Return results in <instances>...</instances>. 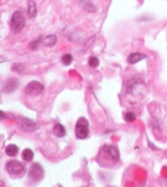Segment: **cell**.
Returning a JSON list of instances; mask_svg holds the SVG:
<instances>
[{"label": "cell", "instance_id": "obj_1", "mask_svg": "<svg viewBox=\"0 0 167 187\" xmlns=\"http://www.w3.org/2000/svg\"><path fill=\"white\" fill-rule=\"evenodd\" d=\"M120 154L118 148L113 145H104L99 153V163L104 162L105 167H109L119 161Z\"/></svg>", "mask_w": 167, "mask_h": 187}, {"label": "cell", "instance_id": "obj_2", "mask_svg": "<svg viewBox=\"0 0 167 187\" xmlns=\"http://www.w3.org/2000/svg\"><path fill=\"white\" fill-rule=\"evenodd\" d=\"M25 27V17L23 13L19 11H16L12 14L10 21V28L12 32L15 33L20 32Z\"/></svg>", "mask_w": 167, "mask_h": 187}, {"label": "cell", "instance_id": "obj_3", "mask_svg": "<svg viewBox=\"0 0 167 187\" xmlns=\"http://www.w3.org/2000/svg\"><path fill=\"white\" fill-rule=\"evenodd\" d=\"M89 122L88 120L81 117L77 120L76 125V135L79 139H85L89 135Z\"/></svg>", "mask_w": 167, "mask_h": 187}, {"label": "cell", "instance_id": "obj_4", "mask_svg": "<svg viewBox=\"0 0 167 187\" xmlns=\"http://www.w3.org/2000/svg\"><path fill=\"white\" fill-rule=\"evenodd\" d=\"M6 169L11 175H20L24 172V166L17 160H11L6 164Z\"/></svg>", "mask_w": 167, "mask_h": 187}, {"label": "cell", "instance_id": "obj_5", "mask_svg": "<svg viewBox=\"0 0 167 187\" xmlns=\"http://www.w3.org/2000/svg\"><path fill=\"white\" fill-rule=\"evenodd\" d=\"M44 85L39 81H31L25 87V93L28 95H38L44 91Z\"/></svg>", "mask_w": 167, "mask_h": 187}, {"label": "cell", "instance_id": "obj_6", "mask_svg": "<svg viewBox=\"0 0 167 187\" xmlns=\"http://www.w3.org/2000/svg\"><path fill=\"white\" fill-rule=\"evenodd\" d=\"M18 124L21 129L27 132H33L39 128V126L37 125L36 122L27 118H23V117H21L19 119Z\"/></svg>", "mask_w": 167, "mask_h": 187}, {"label": "cell", "instance_id": "obj_7", "mask_svg": "<svg viewBox=\"0 0 167 187\" xmlns=\"http://www.w3.org/2000/svg\"><path fill=\"white\" fill-rule=\"evenodd\" d=\"M29 175L34 180H41L44 175V170L39 163H33L29 171Z\"/></svg>", "mask_w": 167, "mask_h": 187}, {"label": "cell", "instance_id": "obj_8", "mask_svg": "<svg viewBox=\"0 0 167 187\" xmlns=\"http://www.w3.org/2000/svg\"><path fill=\"white\" fill-rule=\"evenodd\" d=\"M18 85V81L14 78H10L5 81L4 84V91L6 93H11V92L14 91L17 88Z\"/></svg>", "mask_w": 167, "mask_h": 187}, {"label": "cell", "instance_id": "obj_9", "mask_svg": "<svg viewBox=\"0 0 167 187\" xmlns=\"http://www.w3.org/2000/svg\"><path fill=\"white\" fill-rule=\"evenodd\" d=\"M147 57L145 54L140 53V52H136V53H132L130 56L127 57V62L130 64H136L139 62L140 60H143Z\"/></svg>", "mask_w": 167, "mask_h": 187}, {"label": "cell", "instance_id": "obj_10", "mask_svg": "<svg viewBox=\"0 0 167 187\" xmlns=\"http://www.w3.org/2000/svg\"><path fill=\"white\" fill-rule=\"evenodd\" d=\"M53 133L58 138H63L64 136L65 135L66 132H65V128L62 124H56L53 127Z\"/></svg>", "mask_w": 167, "mask_h": 187}, {"label": "cell", "instance_id": "obj_11", "mask_svg": "<svg viewBox=\"0 0 167 187\" xmlns=\"http://www.w3.org/2000/svg\"><path fill=\"white\" fill-rule=\"evenodd\" d=\"M18 151H19L18 147L17 145H15V144H9L5 148V152L9 156H16L18 153Z\"/></svg>", "mask_w": 167, "mask_h": 187}, {"label": "cell", "instance_id": "obj_12", "mask_svg": "<svg viewBox=\"0 0 167 187\" xmlns=\"http://www.w3.org/2000/svg\"><path fill=\"white\" fill-rule=\"evenodd\" d=\"M28 16L30 17H36V14H37V11H36V3L31 0L28 4Z\"/></svg>", "mask_w": 167, "mask_h": 187}, {"label": "cell", "instance_id": "obj_13", "mask_svg": "<svg viewBox=\"0 0 167 187\" xmlns=\"http://www.w3.org/2000/svg\"><path fill=\"white\" fill-rule=\"evenodd\" d=\"M22 156H23V159L26 162H31L33 157H34V153L33 151L29 149V148H26L23 151V153H22Z\"/></svg>", "mask_w": 167, "mask_h": 187}, {"label": "cell", "instance_id": "obj_14", "mask_svg": "<svg viewBox=\"0 0 167 187\" xmlns=\"http://www.w3.org/2000/svg\"><path fill=\"white\" fill-rule=\"evenodd\" d=\"M43 43L46 47H53L56 43V36L55 35H50L45 37L43 40Z\"/></svg>", "mask_w": 167, "mask_h": 187}, {"label": "cell", "instance_id": "obj_15", "mask_svg": "<svg viewBox=\"0 0 167 187\" xmlns=\"http://www.w3.org/2000/svg\"><path fill=\"white\" fill-rule=\"evenodd\" d=\"M137 119V116L133 113V112H127L125 114V116H124V119L126 122H128V123H131V122H134Z\"/></svg>", "mask_w": 167, "mask_h": 187}, {"label": "cell", "instance_id": "obj_16", "mask_svg": "<svg viewBox=\"0 0 167 187\" xmlns=\"http://www.w3.org/2000/svg\"><path fill=\"white\" fill-rule=\"evenodd\" d=\"M89 65L91 67H97L99 65V60L96 56H91L89 60Z\"/></svg>", "mask_w": 167, "mask_h": 187}, {"label": "cell", "instance_id": "obj_17", "mask_svg": "<svg viewBox=\"0 0 167 187\" xmlns=\"http://www.w3.org/2000/svg\"><path fill=\"white\" fill-rule=\"evenodd\" d=\"M72 60H73V58H72L71 55H70V54H65V55H64V56H62V62H63L65 65H70L72 62Z\"/></svg>", "mask_w": 167, "mask_h": 187}]
</instances>
